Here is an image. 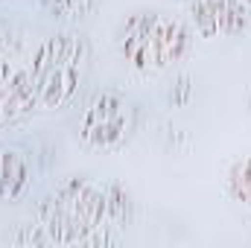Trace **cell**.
I'll return each instance as SVG.
<instances>
[{
    "label": "cell",
    "mask_w": 251,
    "mask_h": 248,
    "mask_svg": "<svg viewBox=\"0 0 251 248\" xmlns=\"http://www.w3.org/2000/svg\"><path fill=\"white\" fill-rule=\"evenodd\" d=\"M190 21L199 38H234L251 26V6L246 0H190Z\"/></svg>",
    "instance_id": "cell-5"
},
{
    "label": "cell",
    "mask_w": 251,
    "mask_h": 248,
    "mask_svg": "<svg viewBox=\"0 0 251 248\" xmlns=\"http://www.w3.org/2000/svg\"><path fill=\"white\" fill-rule=\"evenodd\" d=\"M134 131H137V108L126 94L102 88L85 99L76 125L82 149L97 155H114L131 143Z\"/></svg>",
    "instance_id": "cell-4"
},
{
    "label": "cell",
    "mask_w": 251,
    "mask_h": 248,
    "mask_svg": "<svg viewBox=\"0 0 251 248\" xmlns=\"http://www.w3.org/2000/svg\"><path fill=\"white\" fill-rule=\"evenodd\" d=\"M246 3H249V6H251V0H246Z\"/></svg>",
    "instance_id": "cell-13"
},
{
    "label": "cell",
    "mask_w": 251,
    "mask_h": 248,
    "mask_svg": "<svg viewBox=\"0 0 251 248\" xmlns=\"http://www.w3.org/2000/svg\"><path fill=\"white\" fill-rule=\"evenodd\" d=\"M50 246H85V240L105 225L102 184L73 175L56 187L35 210Z\"/></svg>",
    "instance_id": "cell-3"
},
{
    "label": "cell",
    "mask_w": 251,
    "mask_h": 248,
    "mask_svg": "<svg viewBox=\"0 0 251 248\" xmlns=\"http://www.w3.org/2000/svg\"><path fill=\"white\" fill-rule=\"evenodd\" d=\"M190 99H193V76L190 73H178L176 85L170 88V102L176 108H181V105H187Z\"/></svg>",
    "instance_id": "cell-12"
},
{
    "label": "cell",
    "mask_w": 251,
    "mask_h": 248,
    "mask_svg": "<svg viewBox=\"0 0 251 248\" xmlns=\"http://www.w3.org/2000/svg\"><path fill=\"white\" fill-rule=\"evenodd\" d=\"M117 53L134 73L155 76L173 64L184 62L193 50V29L184 21L140 9L126 15L117 26Z\"/></svg>",
    "instance_id": "cell-1"
},
{
    "label": "cell",
    "mask_w": 251,
    "mask_h": 248,
    "mask_svg": "<svg viewBox=\"0 0 251 248\" xmlns=\"http://www.w3.org/2000/svg\"><path fill=\"white\" fill-rule=\"evenodd\" d=\"M38 6L62 24H82L100 9V0H38Z\"/></svg>",
    "instance_id": "cell-9"
},
{
    "label": "cell",
    "mask_w": 251,
    "mask_h": 248,
    "mask_svg": "<svg viewBox=\"0 0 251 248\" xmlns=\"http://www.w3.org/2000/svg\"><path fill=\"white\" fill-rule=\"evenodd\" d=\"M225 190H228V196H231L234 201L251 207V155L231 164L228 178H225Z\"/></svg>",
    "instance_id": "cell-10"
},
{
    "label": "cell",
    "mask_w": 251,
    "mask_h": 248,
    "mask_svg": "<svg viewBox=\"0 0 251 248\" xmlns=\"http://www.w3.org/2000/svg\"><path fill=\"white\" fill-rule=\"evenodd\" d=\"M32 187V170L26 152L0 143V201H21Z\"/></svg>",
    "instance_id": "cell-7"
},
{
    "label": "cell",
    "mask_w": 251,
    "mask_h": 248,
    "mask_svg": "<svg viewBox=\"0 0 251 248\" xmlns=\"http://www.w3.org/2000/svg\"><path fill=\"white\" fill-rule=\"evenodd\" d=\"M15 246H50L47 234H44V225L35 219V222H26V225H18V231L9 237Z\"/></svg>",
    "instance_id": "cell-11"
},
{
    "label": "cell",
    "mask_w": 251,
    "mask_h": 248,
    "mask_svg": "<svg viewBox=\"0 0 251 248\" xmlns=\"http://www.w3.org/2000/svg\"><path fill=\"white\" fill-rule=\"evenodd\" d=\"M105 225L114 228V231H123L131 225L134 219V198H131V190L120 181H105Z\"/></svg>",
    "instance_id": "cell-8"
},
{
    "label": "cell",
    "mask_w": 251,
    "mask_h": 248,
    "mask_svg": "<svg viewBox=\"0 0 251 248\" xmlns=\"http://www.w3.org/2000/svg\"><path fill=\"white\" fill-rule=\"evenodd\" d=\"M26 64L35 79L38 108L62 111L79 97L88 79L91 44L79 32H56L35 44Z\"/></svg>",
    "instance_id": "cell-2"
},
{
    "label": "cell",
    "mask_w": 251,
    "mask_h": 248,
    "mask_svg": "<svg viewBox=\"0 0 251 248\" xmlns=\"http://www.w3.org/2000/svg\"><path fill=\"white\" fill-rule=\"evenodd\" d=\"M32 111H38V94H35V79L29 73V64H24L6 88H0V125L21 123Z\"/></svg>",
    "instance_id": "cell-6"
}]
</instances>
